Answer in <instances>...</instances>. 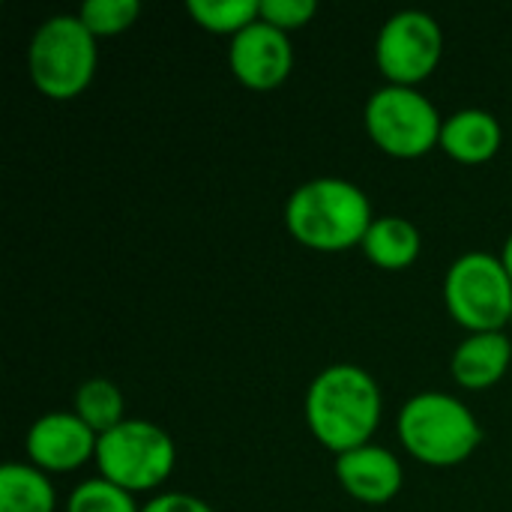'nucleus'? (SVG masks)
<instances>
[{
    "instance_id": "a211bd4d",
    "label": "nucleus",
    "mask_w": 512,
    "mask_h": 512,
    "mask_svg": "<svg viewBox=\"0 0 512 512\" xmlns=\"http://www.w3.org/2000/svg\"><path fill=\"white\" fill-rule=\"evenodd\" d=\"M66 512H141V507L126 489L96 477L72 489V495L66 498Z\"/></svg>"
},
{
    "instance_id": "6e6552de",
    "label": "nucleus",
    "mask_w": 512,
    "mask_h": 512,
    "mask_svg": "<svg viewBox=\"0 0 512 512\" xmlns=\"http://www.w3.org/2000/svg\"><path fill=\"white\" fill-rule=\"evenodd\" d=\"M444 54L441 24L423 9L396 12L375 39V63L390 84L417 87L426 81Z\"/></svg>"
},
{
    "instance_id": "5701e85b",
    "label": "nucleus",
    "mask_w": 512,
    "mask_h": 512,
    "mask_svg": "<svg viewBox=\"0 0 512 512\" xmlns=\"http://www.w3.org/2000/svg\"><path fill=\"white\" fill-rule=\"evenodd\" d=\"M510 327H512V318H510Z\"/></svg>"
},
{
    "instance_id": "412c9836",
    "label": "nucleus",
    "mask_w": 512,
    "mask_h": 512,
    "mask_svg": "<svg viewBox=\"0 0 512 512\" xmlns=\"http://www.w3.org/2000/svg\"><path fill=\"white\" fill-rule=\"evenodd\" d=\"M141 512H216L207 501L195 498V495H186V492H165V495H156L153 501H147Z\"/></svg>"
},
{
    "instance_id": "6ab92c4d",
    "label": "nucleus",
    "mask_w": 512,
    "mask_h": 512,
    "mask_svg": "<svg viewBox=\"0 0 512 512\" xmlns=\"http://www.w3.org/2000/svg\"><path fill=\"white\" fill-rule=\"evenodd\" d=\"M141 15V3L138 0H87L78 9L81 24L96 36H117L126 33Z\"/></svg>"
},
{
    "instance_id": "aec40b11",
    "label": "nucleus",
    "mask_w": 512,
    "mask_h": 512,
    "mask_svg": "<svg viewBox=\"0 0 512 512\" xmlns=\"http://www.w3.org/2000/svg\"><path fill=\"white\" fill-rule=\"evenodd\" d=\"M318 12L315 0H261V21H267L270 27L291 33L306 27Z\"/></svg>"
},
{
    "instance_id": "dca6fc26",
    "label": "nucleus",
    "mask_w": 512,
    "mask_h": 512,
    "mask_svg": "<svg viewBox=\"0 0 512 512\" xmlns=\"http://www.w3.org/2000/svg\"><path fill=\"white\" fill-rule=\"evenodd\" d=\"M192 21L216 36H237L261 18V0H189Z\"/></svg>"
},
{
    "instance_id": "423d86ee",
    "label": "nucleus",
    "mask_w": 512,
    "mask_h": 512,
    "mask_svg": "<svg viewBox=\"0 0 512 512\" xmlns=\"http://www.w3.org/2000/svg\"><path fill=\"white\" fill-rule=\"evenodd\" d=\"M177 465V447L171 435L147 420H123L111 432L99 435L96 468L99 477L126 489L129 495L159 489Z\"/></svg>"
},
{
    "instance_id": "ddd939ff",
    "label": "nucleus",
    "mask_w": 512,
    "mask_h": 512,
    "mask_svg": "<svg viewBox=\"0 0 512 512\" xmlns=\"http://www.w3.org/2000/svg\"><path fill=\"white\" fill-rule=\"evenodd\" d=\"M512 363V342L504 333H471L453 351L450 372L465 390L495 387Z\"/></svg>"
},
{
    "instance_id": "9d476101",
    "label": "nucleus",
    "mask_w": 512,
    "mask_h": 512,
    "mask_svg": "<svg viewBox=\"0 0 512 512\" xmlns=\"http://www.w3.org/2000/svg\"><path fill=\"white\" fill-rule=\"evenodd\" d=\"M99 435L75 411L42 414L27 432V456L45 474H69L96 459Z\"/></svg>"
},
{
    "instance_id": "f3484780",
    "label": "nucleus",
    "mask_w": 512,
    "mask_h": 512,
    "mask_svg": "<svg viewBox=\"0 0 512 512\" xmlns=\"http://www.w3.org/2000/svg\"><path fill=\"white\" fill-rule=\"evenodd\" d=\"M123 393L117 390L114 381L108 378H90L78 387L75 393V414L96 432V435H105L111 432L114 426H120L126 417H123Z\"/></svg>"
},
{
    "instance_id": "f8f14e48",
    "label": "nucleus",
    "mask_w": 512,
    "mask_h": 512,
    "mask_svg": "<svg viewBox=\"0 0 512 512\" xmlns=\"http://www.w3.org/2000/svg\"><path fill=\"white\" fill-rule=\"evenodd\" d=\"M501 141H504V129L495 114L483 108H465L444 117L438 147L462 165H480L501 150Z\"/></svg>"
},
{
    "instance_id": "1a4fd4ad",
    "label": "nucleus",
    "mask_w": 512,
    "mask_h": 512,
    "mask_svg": "<svg viewBox=\"0 0 512 512\" xmlns=\"http://www.w3.org/2000/svg\"><path fill=\"white\" fill-rule=\"evenodd\" d=\"M231 75L249 90H276L288 81L294 69V45L288 33L270 27L267 21H255L243 33H237L228 45Z\"/></svg>"
},
{
    "instance_id": "20e7f679",
    "label": "nucleus",
    "mask_w": 512,
    "mask_h": 512,
    "mask_svg": "<svg viewBox=\"0 0 512 512\" xmlns=\"http://www.w3.org/2000/svg\"><path fill=\"white\" fill-rule=\"evenodd\" d=\"M96 63V36L81 24L78 15L45 18L27 48L30 81L54 102L81 96L96 75Z\"/></svg>"
},
{
    "instance_id": "f257e3e1",
    "label": "nucleus",
    "mask_w": 512,
    "mask_h": 512,
    "mask_svg": "<svg viewBox=\"0 0 512 512\" xmlns=\"http://www.w3.org/2000/svg\"><path fill=\"white\" fill-rule=\"evenodd\" d=\"M306 426L312 438L330 453L342 456L372 444L381 426L384 396L378 381L354 366H327L306 390Z\"/></svg>"
},
{
    "instance_id": "f03ea898",
    "label": "nucleus",
    "mask_w": 512,
    "mask_h": 512,
    "mask_svg": "<svg viewBox=\"0 0 512 512\" xmlns=\"http://www.w3.org/2000/svg\"><path fill=\"white\" fill-rule=\"evenodd\" d=\"M372 222L369 195L342 177H315L297 186L285 204L288 234L312 252H348L363 246Z\"/></svg>"
},
{
    "instance_id": "2eb2a0df",
    "label": "nucleus",
    "mask_w": 512,
    "mask_h": 512,
    "mask_svg": "<svg viewBox=\"0 0 512 512\" xmlns=\"http://www.w3.org/2000/svg\"><path fill=\"white\" fill-rule=\"evenodd\" d=\"M57 492L36 465L9 462L0 468V512H54Z\"/></svg>"
},
{
    "instance_id": "39448f33",
    "label": "nucleus",
    "mask_w": 512,
    "mask_h": 512,
    "mask_svg": "<svg viewBox=\"0 0 512 512\" xmlns=\"http://www.w3.org/2000/svg\"><path fill=\"white\" fill-rule=\"evenodd\" d=\"M444 306L468 333H504L512 318V279L498 255L468 252L444 276Z\"/></svg>"
},
{
    "instance_id": "9b49d317",
    "label": "nucleus",
    "mask_w": 512,
    "mask_h": 512,
    "mask_svg": "<svg viewBox=\"0 0 512 512\" xmlns=\"http://www.w3.org/2000/svg\"><path fill=\"white\" fill-rule=\"evenodd\" d=\"M336 480L354 501L381 507V504H390L402 492L405 471H402V462L390 450L366 444V447L336 456Z\"/></svg>"
},
{
    "instance_id": "4468645a",
    "label": "nucleus",
    "mask_w": 512,
    "mask_h": 512,
    "mask_svg": "<svg viewBox=\"0 0 512 512\" xmlns=\"http://www.w3.org/2000/svg\"><path fill=\"white\" fill-rule=\"evenodd\" d=\"M423 249V237L417 231V225H411L402 216H375L366 240H363V252L366 258L381 267V270H408Z\"/></svg>"
},
{
    "instance_id": "4be33fe9",
    "label": "nucleus",
    "mask_w": 512,
    "mask_h": 512,
    "mask_svg": "<svg viewBox=\"0 0 512 512\" xmlns=\"http://www.w3.org/2000/svg\"><path fill=\"white\" fill-rule=\"evenodd\" d=\"M501 261H504V267H507V273H510V279H512V234H510V237H507V243H504Z\"/></svg>"
},
{
    "instance_id": "0eeeda50",
    "label": "nucleus",
    "mask_w": 512,
    "mask_h": 512,
    "mask_svg": "<svg viewBox=\"0 0 512 512\" xmlns=\"http://www.w3.org/2000/svg\"><path fill=\"white\" fill-rule=\"evenodd\" d=\"M444 117L417 87L387 84L366 102V132L393 159H420L441 144Z\"/></svg>"
},
{
    "instance_id": "7ed1b4c3",
    "label": "nucleus",
    "mask_w": 512,
    "mask_h": 512,
    "mask_svg": "<svg viewBox=\"0 0 512 512\" xmlns=\"http://www.w3.org/2000/svg\"><path fill=\"white\" fill-rule=\"evenodd\" d=\"M396 435L411 459L429 468H453L474 456L483 429L471 408L450 393H417L396 417Z\"/></svg>"
}]
</instances>
